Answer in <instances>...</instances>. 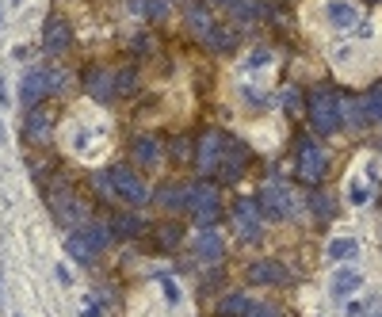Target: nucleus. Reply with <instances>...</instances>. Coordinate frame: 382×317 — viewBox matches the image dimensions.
Instances as JSON below:
<instances>
[{
	"mask_svg": "<svg viewBox=\"0 0 382 317\" xmlns=\"http://www.w3.org/2000/svg\"><path fill=\"white\" fill-rule=\"evenodd\" d=\"M188 27L195 31L199 38H206L214 31V16H211V8H203V4H191L188 8Z\"/></svg>",
	"mask_w": 382,
	"mask_h": 317,
	"instance_id": "18",
	"label": "nucleus"
},
{
	"mask_svg": "<svg viewBox=\"0 0 382 317\" xmlns=\"http://www.w3.org/2000/svg\"><path fill=\"white\" fill-rule=\"evenodd\" d=\"M295 100H298V92H295V88L280 92V104H283V107H295Z\"/></svg>",
	"mask_w": 382,
	"mask_h": 317,
	"instance_id": "32",
	"label": "nucleus"
},
{
	"mask_svg": "<svg viewBox=\"0 0 382 317\" xmlns=\"http://www.w3.org/2000/svg\"><path fill=\"white\" fill-rule=\"evenodd\" d=\"M195 257H199L203 264H218L226 257V245L214 230H203L199 237H195Z\"/></svg>",
	"mask_w": 382,
	"mask_h": 317,
	"instance_id": "13",
	"label": "nucleus"
},
{
	"mask_svg": "<svg viewBox=\"0 0 382 317\" xmlns=\"http://www.w3.org/2000/svg\"><path fill=\"white\" fill-rule=\"evenodd\" d=\"M130 157L138 161L142 168H157V165H161V146H157V138H153V134H138V138H134V146H130Z\"/></svg>",
	"mask_w": 382,
	"mask_h": 317,
	"instance_id": "12",
	"label": "nucleus"
},
{
	"mask_svg": "<svg viewBox=\"0 0 382 317\" xmlns=\"http://www.w3.org/2000/svg\"><path fill=\"white\" fill-rule=\"evenodd\" d=\"M107 180H111V188H115V195L122 203H130V207H142V203L149 199V191H146V183H142V176H134L127 165H115V168L107 172Z\"/></svg>",
	"mask_w": 382,
	"mask_h": 317,
	"instance_id": "5",
	"label": "nucleus"
},
{
	"mask_svg": "<svg viewBox=\"0 0 382 317\" xmlns=\"http://www.w3.org/2000/svg\"><path fill=\"white\" fill-rule=\"evenodd\" d=\"M111 226H115L119 237H134V233L142 230V218H134V214H115V222H111Z\"/></svg>",
	"mask_w": 382,
	"mask_h": 317,
	"instance_id": "27",
	"label": "nucleus"
},
{
	"mask_svg": "<svg viewBox=\"0 0 382 317\" xmlns=\"http://www.w3.org/2000/svg\"><path fill=\"white\" fill-rule=\"evenodd\" d=\"M309 122L317 134H336L340 130V115H336V96L333 92H314L309 96Z\"/></svg>",
	"mask_w": 382,
	"mask_h": 317,
	"instance_id": "3",
	"label": "nucleus"
},
{
	"mask_svg": "<svg viewBox=\"0 0 382 317\" xmlns=\"http://www.w3.org/2000/svg\"><path fill=\"white\" fill-rule=\"evenodd\" d=\"M260 210H267L272 218H287L295 207H291V191L283 188V183H267L260 191Z\"/></svg>",
	"mask_w": 382,
	"mask_h": 317,
	"instance_id": "9",
	"label": "nucleus"
},
{
	"mask_svg": "<svg viewBox=\"0 0 382 317\" xmlns=\"http://www.w3.org/2000/svg\"><path fill=\"white\" fill-rule=\"evenodd\" d=\"M134 43H138V50H142V54H146V50H149V43H153V38H149V35H138V38H134Z\"/></svg>",
	"mask_w": 382,
	"mask_h": 317,
	"instance_id": "34",
	"label": "nucleus"
},
{
	"mask_svg": "<svg viewBox=\"0 0 382 317\" xmlns=\"http://www.w3.org/2000/svg\"><path fill=\"white\" fill-rule=\"evenodd\" d=\"M85 317H100V310H96V302H88V306H85Z\"/></svg>",
	"mask_w": 382,
	"mask_h": 317,
	"instance_id": "35",
	"label": "nucleus"
},
{
	"mask_svg": "<svg viewBox=\"0 0 382 317\" xmlns=\"http://www.w3.org/2000/svg\"><path fill=\"white\" fill-rule=\"evenodd\" d=\"M287 279H291V272L275 260H256L249 268V283H256V287H280Z\"/></svg>",
	"mask_w": 382,
	"mask_h": 317,
	"instance_id": "8",
	"label": "nucleus"
},
{
	"mask_svg": "<svg viewBox=\"0 0 382 317\" xmlns=\"http://www.w3.org/2000/svg\"><path fill=\"white\" fill-rule=\"evenodd\" d=\"M359 283H364V275H359L356 268H340L336 275H333V299H352V294L359 291Z\"/></svg>",
	"mask_w": 382,
	"mask_h": 317,
	"instance_id": "16",
	"label": "nucleus"
},
{
	"mask_svg": "<svg viewBox=\"0 0 382 317\" xmlns=\"http://www.w3.org/2000/svg\"><path fill=\"white\" fill-rule=\"evenodd\" d=\"M85 88H88L92 100L107 104V100H115V73H107V69H88V73H85Z\"/></svg>",
	"mask_w": 382,
	"mask_h": 317,
	"instance_id": "11",
	"label": "nucleus"
},
{
	"mask_svg": "<svg viewBox=\"0 0 382 317\" xmlns=\"http://www.w3.org/2000/svg\"><path fill=\"white\" fill-rule=\"evenodd\" d=\"M134 8H146V16H164L169 0H134Z\"/></svg>",
	"mask_w": 382,
	"mask_h": 317,
	"instance_id": "30",
	"label": "nucleus"
},
{
	"mask_svg": "<svg viewBox=\"0 0 382 317\" xmlns=\"http://www.w3.org/2000/svg\"><path fill=\"white\" fill-rule=\"evenodd\" d=\"M180 241H184V226H180V222H164V226H157V245H161V249H176Z\"/></svg>",
	"mask_w": 382,
	"mask_h": 317,
	"instance_id": "24",
	"label": "nucleus"
},
{
	"mask_svg": "<svg viewBox=\"0 0 382 317\" xmlns=\"http://www.w3.org/2000/svg\"><path fill=\"white\" fill-rule=\"evenodd\" d=\"M329 172V157L317 141H302L298 146V180L302 183H322Z\"/></svg>",
	"mask_w": 382,
	"mask_h": 317,
	"instance_id": "4",
	"label": "nucleus"
},
{
	"mask_svg": "<svg viewBox=\"0 0 382 317\" xmlns=\"http://www.w3.org/2000/svg\"><path fill=\"white\" fill-rule=\"evenodd\" d=\"M356 249H359V245L352 237H336L333 245H329V257H333V260H348V257H356Z\"/></svg>",
	"mask_w": 382,
	"mask_h": 317,
	"instance_id": "28",
	"label": "nucleus"
},
{
	"mask_svg": "<svg viewBox=\"0 0 382 317\" xmlns=\"http://www.w3.org/2000/svg\"><path fill=\"white\" fill-rule=\"evenodd\" d=\"M138 88V77H134V69H122L115 77V96H130V92Z\"/></svg>",
	"mask_w": 382,
	"mask_h": 317,
	"instance_id": "29",
	"label": "nucleus"
},
{
	"mask_svg": "<svg viewBox=\"0 0 382 317\" xmlns=\"http://www.w3.org/2000/svg\"><path fill=\"white\" fill-rule=\"evenodd\" d=\"M69 43H73V31H69L65 19H46L43 27V50L46 54H61V50H69Z\"/></svg>",
	"mask_w": 382,
	"mask_h": 317,
	"instance_id": "10",
	"label": "nucleus"
},
{
	"mask_svg": "<svg viewBox=\"0 0 382 317\" xmlns=\"http://www.w3.org/2000/svg\"><path fill=\"white\" fill-rule=\"evenodd\" d=\"M157 199H161V207H169V210H184V207H188V188L164 183V188L157 191Z\"/></svg>",
	"mask_w": 382,
	"mask_h": 317,
	"instance_id": "22",
	"label": "nucleus"
},
{
	"mask_svg": "<svg viewBox=\"0 0 382 317\" xmlns=\"http://www.w3.org/2000/svg\"><path fill=\"white\" fill-rule=\"evenodd\" d=\"M359 111H364V122H367V127H371V122H382V85L359 100Z\"/></svg>",
	"mask_w": 382,
	"mask_h": 317,
	"instance_id": "21",
	"label": "nucleus"
},
{
	"mask_svg": "<svg viewBox=\"0 0 382 317\" xmlns=\"http://www.w3.org/2000/svg\"><path fill=\"white\" fill-rule=\"evenodd\" d=\"M352 203L359 207V203H367V191H364V183H352Z\"/></svg>",
	"mask_w": 382,
	"mask_h": 317,
	"instance_id": "33",
	"label": "nucleus"
},
{
	"mask_svg": "<svg viewBox=\"0 0 382 317\" xmlns=\"http://www.w3.org/2000/svg\"><path fill=\"white\" fill-rule=\"evenodd\" d=\"M329 19H333L336 27H352L356 23V8L344 4V0H333V4H329Z\"/></svg>",
	"mask_w": 382,
	"mask_h": 317,
	"instance_id": "25",
	"label": "nucleus"
},
{
	"mask_svg": "<svg viewBox=\"0 0 382 317\" xmlns=\"http://www.w3.org/2000/svg\"><path fill=\"white\" fill-rule=\"evenodd\" d=\"M222 149H226V134L206 130V134L199 138V146H195V168H199V172H214L222 165Z\"/></svg>",
	"mask_w": 382,
	"mask_h": 317,
	"instance_id": "7",
	"label": "nucleus"
},
{
	"mask_svg": "<svg viewBox=\"0 0 382 317\" xmlns=\"http://www.w3.org/2000/svg\"><path fill=\"white\" fill-rule=\"evenodd\" d=\"M249 310H253V302L245 294H226L218 302V317H249Z\"/></svg>",
	"mask_w": 382,
	"mask_h": 317,
	"instance_id": "20",
	"label": "nucleus"
},
{
	"mask_svg": "<svg viewBox=\"0 0 382 317\" xmlns=\"http://www.w3.org/2000/svg\"><path fill=\"white\" fill-rule=\"evenodd\" d=\"M188 210L199 218L203 230H211L214 222H218V188H214L211 180H199L188 188Z\"/></svg>",
	"mask_w": 382,
	"mask_h": 317,
	"instance_id": "1",
	"label": "nucleus"
},
{
	"mask_svg": "<svg viewBox=\"0 0 382 317\" xmlns=\"http://www.w3.org/2000/svg\"><path fill=\"white\" fill-rule=\"evenodd\" d=\"M233 43H237V35H233L230 27H218V23H214V31L203 38V46L214 50V54H226V50H233Z\"/></svg>",
	"mask_w": 382,
	"mask_h": 317,
	"instance_id": "19",
	"label": "nucleus"
},
{
	"mask_svg": "<svg viewBox=\"0 0 382 317\" xmlns=\"http://www.w3.org/2000/svg\"><path fill=\"white\" fill-rule=\"evenodd\" d=\"M336 115H340V127H352V130H364L367 127L356 96H336Z\"/></svg>",
	"mask_w": 382,
	"mask_h": 317,
	"instance_id": "15",
	"label": "nucleus"
},
{
	"mask_svg": "<svg viewBox=\"0 0 382 317\" xmlns=\"http://www.w3.org/2000/svg\"><path fill=\"white\" fill-rule=\"evenodd\" d=\"M61 80H65V77H61V69H31V73L23 77V104L38 107L50 92L61 88Z\"/></svg>",
	"mask_w": 382,
	"mask_h": 317,
	"instance_id": "2",
	"label": "nucleus"
},
{
	"mask_svg": "<svg viewBox=\"0 0 382 317\" xmlns=\"http://www.w3.org/2000/svg\"><path fill=\"white\" fill-rule=\"evenodd\" d=\"M309 210H314L322 222H329L333 210H336V203H333V195H325V191H314V195H309Z\"/></svg>",
	"mask_w": 382,
	"mask_h": 317,
	"instance_id": "26",
	"label": "nucleus"
},
{
	"mask_svg": "<svg viewBox=\"0 0 382 317\" xmlns=\"http://www.w3.org/2000/svg\"><path fill=\"white\" fill-rule=\"evenodd\" d=\"M50 127H54V115H50L46 107H31V115H27V138H46Z\"/></svg>",
	"mask_w": 382,
	"mask_h": 317,
	"instance_id": "17",
	"label": "nucleus"
},
{
	"mask_svg": "<svg viewBox=\"0 0 382 317\" xmlns=\"http://www.w3.org/2000/svg\"><path fill=\"white\" fill-rule=\"evenodd\" d=\"M233 226H237V237L241 241L260 237V199H253V195L237 199L233 203Z\"/></svg>",
	"mask_w": 382,
	"mask_h": 317,
	"instance_id": "6",
	"label": "nucleus"
},
{
	"mask_svg": "<svg viewBox=\"0 0 382 317\" xmlns=\"http://www.w3.org/2000/svg\"><path fill=\"white\" fill-rule=\"evenodd\" d=\"M85 233H88V237H92V245H96V249H103V245L111 241V233H107V230H100V226H88Z\"/></svg>",
	"mask_w": 382,
	"mask_h": 317,
	"instance_id": "31",
	"label": "nucleus"
},
{
	"mask_svg": "<svg viewBox=\"0 0 382 317\" xmlns=\"http://www.w3.org/2000/svg\"><path fill=\"white\" fill-rule=\"evenodd\" d=\"M191 153H195V146H191V138L188 134H176L169 141V157H172V165H191Z\"/></svg>",
	"mask_w": 382,
	"mask_h": 317,
	"instance_id": "23",
	"label": "nucleus"
},
{
	"mask_svg": "<svg viewBox=\"0 0 382 317\" xmlns=\"http://www.w3.org/2000/svg\"><path fill=\"white\" fill-rule=\"evenodd\" d=\"M65 249H69V257H73L77 264H92V260L100 257V249H96V245H92V237H88L85 230L69 233V237H65Z\"/></svg>",
	"mask_w": 382,
	"mask_h": 317,
	"instance_id": "14",
	"label": "nucleus"
}]
</instances>
